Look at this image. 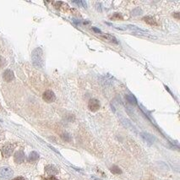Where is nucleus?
Instances as JSON below:
<instances>
[{
  "label": "nucleus",
  "instance_id": "nucleus-16",
  "mask_svg": "<svg viewBox=\"0 0 180 180\" xmlns=\"http://www.w3.org/2000/svg\"><path fill=\"white\" fill-rule=\"evenodd\" d=\"M122 122L126 126V127H128V128H129L130 129H134V127L132 126V124H131V123L128 121V119H126V118H123L122 119Z\"/></svg>",
  "mask_w": 180,
  "mask_h": 180
},
{
  "label": "nucleus",
  "instance_id": "nucleus-1",
  "mask_svg": "<svg viewBox=\"0 0 180 180\" xmlns=\"http://www.w3.org/2000/svg\"><path fill=\"white\" fill-rule=\"evenodd\" d=\"M31 62L36 68L41 69L43 67V52L41 47H36L31 52Z\"/></svg>",
  "mask_w": 180,
  "mask_h": 180
},
{
  "label": "nucleus",
  "instance_id": "nucleus-10",
  "mask_svg": "<svg viewBox=\"0 0 180 180\" xmlns=\"http://www.w3.org/2000/svg\"><path fill=\"white\" fill-rule=\"evenodd\" d=\"M100 36H101L103 39H105L106 41L113 42V43H115V44H118V41L117 40V38L115 36H113L110 35V34H103V33H101Z\"/></svg>",
  "mask_w": 180,
  "mask_h": 180
},
{
  "label": "nucleus",
  "instance_id": "nucleus-23",
  "mask_svg": "<svg viewBox=\"0 0 180 180\" xmlns=\"http://www.w3.org/2000/svg\"><path fill=\"white\" fill-rule=\"evenodd\" d=\"M91 180H101V179H98V178H96V177L92 176V177H91Z\"/></svg>",
  "mask_w": 180,
  "mask_h": 180
},
{
  "label": "nucleus",
  "instance_id": "nucleus-13",
  "mask_svg": "<svg viewBox=\"0 0 180 180\" xmlns=\"http://www.w3.org/2000/svg\"><path fill=\"white\" fill-rule=\"evenodd\" d=\"M39 159V154L36 151H32L30 152V154L29 155V157H28V160L30 163H34V162H36L37 160Z\"/></svg>",
  "mask_w": 180,
  "mask_h": 180
},
{
  "label": "nucleus",
  "instance_id": "nucleus-3",
  "mask_svg": "<svg viewBox=\"0 0 180 180\" xmlns=\"http://www.w3.org/2000/svg\"><path fill=\"white\" fill-rule=\"evenodd\" d=\"M101 107V103L97 99H91L88 102V108L91 112H97L99 110Z\"/></svg>",
  "mask_w": 180,
  "mask_h": 180
},
{
  "label": "nucleus",
  "instance_id": "nucleus-9",
  "mask_svg": "<svg viewBox=\"0 0 180 180\" xmlns=\"http://www.w3.org/2000/svg\"><path fill=\"white\" fill-rule=\"evenodd\" d=\"M14 158H15V162L18 164L22 163L25 161V154L22 151H19L15 154Z\"/></svg>",
  "mask_w": 180,
  "mask_h": 180
},
{
  "label": "nucleus",
  "instance_id": "nucleus-12",
  "mask_svg": "<svg viewBox=\"0 0 180 180\" xmlns=\"http://www.w3.org/2000/svg\"><path fill=\"white\" fill-rule=\"evenodd\" d=\"M125 99L127 100V102H128V103L132 105H136L137 104V99L135 98L134 95L132 94H128V95H125Z\"/></svg>",
  "mask_w": 180,
  "mask_h": 180
},
{
  "label": "nucleus",
  "instance_id": "nucleus-6",
  "mask_svg": "<svg viewBox=\"0 0 180 180\" xmlns=\"http://www.w3.org/2000/svg\"><path fill=\"white\" fill-rule=\"evenodd\" d=\"M3 78L6 82H10L14 80L15 78V75H14V72L10 70H7L4 72L3 74Z\"/></svg>",
  "mask_w": 180,
  "mask_h": 180
},
{
  "label": "nucleus",
  "instance_id": "nucleus-11",
  "mask_svg": "<svg viewBox=\"0 0 180 180\" xmlns=\"http://www.w3.org/2000/svg\"><path fill=\"white\" fill-rule=\"evenodd\" d=\"M140 135H141V137L145 139V141H146L148 144H150V145L153 144V142H154V140H155V138H154L151 134H148V133H145V132H144V133H141Z\"/></svg>",
  "mask_w": 180,
  "mask_h": 180
},
{
  "label": "nucleus",
  "instance_id": "nucleus-22",
  "mask_svg": "<svg viewBox=\"0 0 180 180\" xmlns=\"http://www.w3.org/2000/svg\"><path fill=\"white\" fill-rule=\"evenodd\" d=\"M174 15L175 17L177 18V19H179V13H175V15Z\"/></svg>",
  "mask_w": 180,
  "mask_h": 180
},
{
  "label": "nucleus",
  "instance_id": "nucleus-15",
  "mask_svg": "<svg viewBox=\"0 0 180 180\" xmlns=\"http://www.w3.org/2000/svg\"><path fill=\"white\" fill-rule=\"evenodd\" d=\"M143 20H145L146 23L150 24V25H157L156 21H155V20H154L152 17H151V16H146V17H144L143 18Z\"/></svg>",
  "mask_w": 180,
  "mask_h": 180
},
{
  "label": "nucleus",
  "instance_id": "nucleus-14",
  "mask_svg": "<svg viewBox=\"0 0 180 180\" xmlns=\"http://www.w3.org/2000/svg\"><path fill=\"white\" fill-rule=\"evenodd\" d=\"M110 171L114 174H121L122 173L121 169L119 168L118 167H117V166H112L110 168Z\"/></svg>",
  "mask_w": 180,
  "mask_h": 180
},
{
  "label": "nucleus",
  "instance_id": "nucleus-19",
  "mask_svg": "<svg viewBox=\"0 0 180 180\" xmlns=\"http://www.w3.org/2000/svg\"><path fill=\"white\" fill-rule=\"evenodd\" d=\"M92 30H94V31H96L97 33H102V31H101V30L97 29V28H96V27H92Z\"/></svg>",
  "mask_w": 180,
  "mask_h": 180
},
{
  "label": "nucleus",
  "instance_id": "nucleus-17",
  "mask_svg": "<svg viewBox=\"0 0 180 180\" xmlns=\"http://www.w3.org/2000/svg\"><path fill=\"white\" fill-rule=\"evenodd\" d=\"M74 3L78 5H82L84 8H86V3L84 1H74Z\"/></svg>",
  "mask_w": 180,
  "mask_h": 180
},
{
  "label": "nucleus",
  "instance_id": "nucleus-8",
  "mask_svg": "<svg viewBox=\"0 0 180 180\" xmlns=\"http://www.w3.org/2000/svg\"><path fill=\"white\" fill-rule=\"evenodd\" d=\"M132 34L135 36H143V37H148V38H151V39H157V37L156 36L152 35V34H150V33L147 32L146 30H144V31H133Z\"/></svg>",
  "mask_w": 180,
  "mask_h": 180
},
{
  "label": "nucleus",
  "instance_id": "nucleus-18",
  "mask_svg": "<svg viewBox=\"0 0 180 180\" xmlns=\"http://www.w3.org/2000/svg\"><path fill=\"white\" fill-rule=\"evenodd\" d=\"M62 138L64 139V140H67V141H70V134H64L62 135Z\"/></svg>",
  "mask_w": 180,
  "mask_h": 180
},
{
  "label": "nucleus",
  "instance_id": "nucleus-2",
  "mask_svg": "<svg viewBox=\"0 0 180 180\" xmlns=\"http://www.w3.org/2000/svg\"><path fill=\"white\" fill-rule=\"evenodd\" d=\"M14 175V172L10 168L4 167L0 168V179L8 180L11 179L12 176Z\"/></svg>",
  "mask_w": 180,
  "mask_h": 180
},
{
  "label": "nucleus",
  "instance_id": "nucleus-20",
  "mask_svg": "<svg viewBox=\"0 0 180 180\" xmlns=\"http://www.w3.org/2000/svg\"><path fill=\"white\" fill-rule=\"evenodd\" d=\"M12 180H25V179H24L23 177H17V178H15V179H14Z\"/></svg>",
  "mask_w": 180,
  "mask_h": 180
},
{
  "label": "nucleus",
  "instance_id": "nucleus-7",
  "mask_svg": "<svg viewBox=\"0 0 180 180\" xmlns=\"http://www.w3.org/2000/svg\"><path fill=\"white\" fill-rule=\"evenodd\" d=\"M45 172L48 175H50V176H54V175L58 173V168L55 166H53V165H47V166H46Z\"/></svg>",
  "mask_w": 180,
  "mask_h": 180
},
{
  "label": "nucleus",
  "instance_id": "nucleus-5",
  "mask_svg": "<svg viewBox=\"0 0 180 180\" xmlns=\"http://www.w3.org/2000/svg\"><path fill=\"white\" fill-rule=\"evenodd\" d=\"M14 149H15V147L11 144H7V145H4L3 148H2V153H3L4 157H10L12 153H13V151H14Z\"/></svg>",
  "mask_w": 180,
  "mask_h": 180
},
{
  "label": "nucleus",
  "instance_id": "nucleus-4",
  "mask_svg": "<svg viewBox=\"0 0 180 180\" xmlns=\"http://www.w3.org/2000/svg\"><path fill=\"white\" fill-rule=\"evenodd\" d=\"M42 98H43V100H44L46 102L50 103V102H52L55 101L56 96H55L54 92L52 91H45V92L43 93Z\"/></svg>",
  "mask_w": 180,
  "mask_h": 180
},
{
  "label": "nucleus",
  "instance_id": "nucleus-21",
  "mask_svg": "<svg viewBox=\"0 0 180 180\" xmlns=\"http://www.w3.org/2000/svg\"><path fill=\"white\" fill-rule=\"evenodd\" d=\"M45 180H58V179H57L56 178H54L53 176H51L49 179H45Z\"/></svg>",
  "mask_w": 180,
  "mask_h": 180
}]
</instances>
